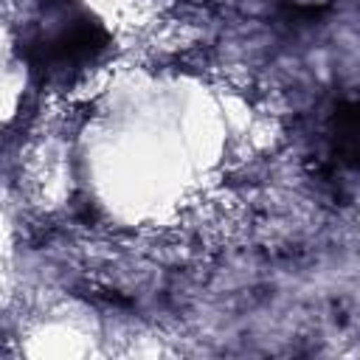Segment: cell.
Segmentation results:
<instances>
[{
  "mask_svg": "<svg viewBox=\"0 0 360 360\" xmlns=\"http://www.w3.org/2000/svg\"><path fill=\"white\" fill-rule=\"evenodd\" d=\"M335 141H338L340 155L360 166V104H352L338 115Z\"/></svg>",
  "mask_w": 360,
  "mask_h": 360,
  "instance_id": "6da1fadb",
  "label": "cell"
}]
</instances>
